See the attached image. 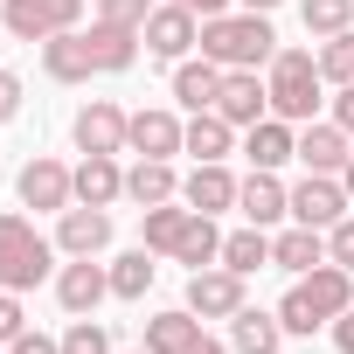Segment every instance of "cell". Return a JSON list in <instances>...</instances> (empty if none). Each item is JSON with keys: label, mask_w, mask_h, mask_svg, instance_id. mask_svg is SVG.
<instances>
[{"label": "cell", "mask_w": 354, "mask_h": 354, "mask_svg": "<svg viewBox=\"0 0 354 354\" xmlns=\"http://www.w3.org/2000/svg\"><path fill=\"white\" fill-rule=\"evenodd\" d=\"M202 56L223 63V70H257V63L278 56V35H271V21L257 8L250 15H209L202 21Z\"/></svg>", "instance_id": "1"}, {"label": "cell", "mask_w": 354, "mask_h": 354, "mask_svg": "<svg viewBox=\"0 0 354 354\" xmlns=\"http://www.w3.org/2000/svg\"><path fill=\"white\" fill-rule=\"evenodd\" d=\"M319 56L313 49H278L271 56V118H285V125H313V104H319Z\"/></svg>", "instance_id": "2"}, {"label": "cell", "mask_w": 354, "mask_h": 354, "mask_svg": "<svg viewBox=\"0 0 354 354\" xmlns=\"http://www.w3.org/2000/svg\"><path fill=\"white\" fill-rule=\"evenodd\" d=\"M49 278V243L35 236V223L21 216H0V285L8 292H28Z\"/></svg>", "instance_id": "3"}, {"label": "cell", "mask_w": 354, "mask_h": 354, "mask_svg": "<svg viewBox=\"0 0 354 354\" xmlns=\"http://www.w3.org/2000/svg\"><path fill=\"white\" fill-rule=\"evenodd\" d=\"M77 15H84V0H8V35H21V42H49V35H63V28H77Z\"/></svg>", "instance_id": "4"}, {"label": "cell", "mask_w": 354, "mask_h": 354, "mask_svg": "<svg viewBox=\"0 0 354 354\" xmlns=\"http://www.w3.org/2000/svg\"><path fill=\"white\" fill-rule=\"evenodd\" d=\"M188 313L195 319H236L243 313V271H230V264L195 271L188 278Z\"/></svg>", "instance_id": "5"}, {"label": "cell", "mask_w": 354, "mask_h": 354, "mask_svg": "<svg viewBox=\"0 0 354 354\" xmlns=\"http://www.w3.org/2000/svg\"><path fill=\"white\" fill-rule=\"evenodd\" d=\"M139 35H146V49H153L160 63H181V56H188V49L202 42V28H195V8H181V0H167V8H153Z\"/></svg>", "instance_id": "6"}, {"label": "cell", "mask_w": 354, "mask_h": 354, "mask_svg": "<svg viewBox=\"0 0 354 354\" xmlns=\"http://www.w3.org/2000/svg\"><path fill=\"white\" fill-rule=\"evenodd\" d=\"M21 202H28V209H56V216H63V209L77 202V174H70L63 160L35 153V160L21 167Z\"/></svg>", "instance_id": "7"}, {"label": "cell", "mask_w": 354, "mask_h": 354, "mask_svg": "<svg viewBox=\"0 0 354 354\" xmlns=\"http://www.w3.org/2000/svg\"><path fill=\"white\" fill-rule=\"evenodd\" d=\"M77 153H125V132H132V118L111 104V97H91L84 111H77Z\"/></svg>", "instance_id": "8"}, {"label": "cell", "mask_w": 354, "mask_h": 354, "mask_svg": "<svg viewBox=\"0 0 354 354\" xmlns=\"http://www.w3.org/2000/svg\"><path fill=\"white\" fill-rule=\"evenodd\" d=\"M292 216H299L306 230H333V223L347 216V188L333 181V174H306V181L292 188Z\"/></svg>", "instance_id": "9"}, {"label": "cell", "mask_w": 354, "mask_h": 354, "mask_svg": "<svg viewBox=\"0 0 354 354\" xmlns=\"http://www.w3.org/2000/svg\"><path fill=\"white\" fill-rule=\"evenodd\" d=\"M216 111L230 118V125H257V118H271V91L257 84V70H223V91H216Z\"/></svg>", "instance_id": "10"}, {"label": "cell", "mask_w": 354, "mask_h": 354, "mask_svg": "<svg viewBox=\"0 0 354 354\" xmlns=\"http://www.w3.org/2000/svg\"><path fill=\"white\" fill-rule=\"evenodd\" d=\"M56 243H63L70 257H97V250L111 243V216H104V209H91V202H77V209H63Z\"/></svg>", "instance_id": "11"}, {"label": "cell", "mask_w": 354, "mask_h": 354, "mask_svg": "<svg viewBox=\"0 0 354 354\" xmlns=\"http://www.w3.org/2000/svg\"><path fill=\"white\" fill-rule=\"evenodd\" d=\"M111 292V271L104 264H91V257H77V264H63V278H56V299H63V313H97V299Z\"/></svg>", "instance_id": "12"}, {"label": "cell", "mask_w": 354, "mask_h": 354, "mask_svg": "<svg viewBox=\"0 0 354 354\" xmlns=\"http://www.w3.org/2000/svg\"><path fill=\"white\" fill-rule=\"evenodd\" d=\"M299 292L313 299V313H319V319H340V313L354 306V271H340V264L326 257V264H313V271L299 278Z\"/></svg>", "instance_id": "13"}, {"label": "cell", "mask_w": 354, "mask_h": 354, "mask_svg": "<svg viewBox=\"0 0 354 354\" xmlns=\"http://www.w3.org/2000/svg\"><path fill=\"white\" fill-rule=\"evenodd\" d=\"M181 118L174 111H132V132H125V146L139 153V160H167V153H181Z\"/></svg>", "instance_id": "14"}, {"label": "cell", "mask_w": 354, "mask_h": 354, "mask_svg": "<svg viewBox=\"0 0 354 354\" xmlns=\"http://www.w3.org/2000/svg\"><path fill=\"white\" fill-rule=\"evenodd\" d=\"M236 188H243V181H236L223 160H202V167L188 174V188H181V195H188V209L216 216V209H236Z\"/></svg>", "instance_id": "15"}, {"label": "cell", "mask_w": 354, "mask_h": 354, "mask_svg": "<svg viewBox=\"0 0 354 354\" xmlns=\"http://www.w3.org/2000/svg\"><path fill=\"white\" fill-rule=\"evenodd\" d=\"M236 209H243L257 230H271L278 216H292V188H278V174H264V167H257L250 181L236 188Z\"/></svg>", "instance_id": "16"}, {"label": "cell", "mask_w": 354, "mask_h": 354, "mask_svg": "<svg viewBox=\"0 0 354 354\" xmlns=\"http://www.w3.org/2000/svg\"><path fill=\"white\" fill-rule=\"evenodd\" d=\"M42 63H49V77H56V84H84V77L97 70V56H91V35H77V28L49 35V42H42Z\"/></svg>", "instance_id": "17"}, {"label": "cell", "mask_w": 354, "mask_h": 354, "mask_svg": "<svg viewBox=\"0 0 354 354\" xmlns=\"http://www.w3.org/2000/svg\"><path fill=\"white\" fill-rule=\"evenodd\" d=\"M243 153H250V167L278 174L285 160H299V132H292L285 118H257V125H250V139H243Z\"/></svg>", "instance_id": "18"}, {"label": "cell", "mask_w": 354, "mask_h": 354, "mask_svg": "<svg viewBox=\"0 0 354 354\" xmlns=\"http://www.w3.org/2000/svg\"><path fill=\"white\" fill-rule=\"evenodd\" d=\"M118 195H125L118 153H84V167H77V202H91V209H111Z\"/></svg>", "instance_id": "19"}, {"label": "cell", "mask_w": 354, "mask_h": 354, "mask_svg": "<svg viewBox=\"0 0 354 354\" xmlns=\"http://www.w3.org/2000/svg\"><path fill=\"white\" fill-rule=\"evenodd\" d=\"M139 42H146V35H139V28H118V21H97V28H91V56H97L104 77L132 70V63H139Z\"/></svg>", "instance_id": "20"}, {"label": "cell", "mask_w": 354, "mask_h": 354, "mask_svg": "<svg viewBox=\"0 0 354 354\" xmlns=\"http://www.w3.org/2000/svg\"><path fill=\"white\" fill-rule=\"evenodd\" d=\"M347 153H354V146H347L340 125H306V132H299V160H306V174H340Z\"/></svg>", "instance_id": "21"}, {"label": "cell", "mask_w": 354, "mask_h": 354, "mask_svg": "<svg viewBox=\"0 0 354 354\" xmlns=\"http://www.w3.org/2000/svg\"><path fill=\"white\" fill-rule=\"evenodd\" d=\"M230 340H236V354H278V347H285V319L243 306V313L230 319Z\"/></svg>", "instance_id": "22"}, {"label": "cell", "mask_w": 354, "mask_h": 354, "mask_svg": "<svg viewBox=\"0 0 354 354\" xmlns=\"http://www.w3.org/2000/svg\"><path fill=\"white\" fill-rule=\"evenodd\" d=\"M216 91H223V63H181L174 70V97H181L188 111H216Z\"/></svg>", "instance_id": "23"}, {"label": "cell", "mask_w": 354, "mask_h": 354, "mask_svg": "<svg viewBox=\"0 0 354 354\" xmlns=\"http://www.w3.org/2000/svg\"><path fill=\"white\" fill-rule=\"evenodd\" d=\"M230 139H236V125H230L223 111H195L188 132H181V153H195V160H223Z\"/></svg>", "instance_id": "24"}, {"label": "cell", "mask_w": 354, "mask_h": 354, "mask_svg": "<svg viewBox=\"0 0 354 354\" xmlns=\"http://www.w3.org/2000/svg\"><path fill=\"white\" fill-rule=\"evenodd\" d=\"M271 264H278V271H299V278H306L313 264H326V236L299 223V230H285V236L271 243Z\"/></svg>", "instance_id": "25"}, {"label": "cell", "mask_w": 354, "mask_h": 354, "mask_svg": "<svg viewBox=\"0 0 354 354\" xmlns=\"http://www.w3.org/2000/svg\"><path fill=\"white\" fill-rule=\"evenodd\" d=\"M125 195H132L139 209H160V202L181 195V181H174V167H167V160H139V167L125 174Z\"/></svg>", "instance_id": "26"}, {"label": "cell", "mask_w": 354, "mask_h": 354, "mask_svg": "<svg viewBox=\"0 0 354 354\" xmlns=\"http://www.w3.org/2000/svg\"><path fill=\"white\" fill-rule=\"evenodd\" d=\"M195 333H202V319H195L188 306H174V313H153V319H146V347H153V354H181Z\"/></svg>", "instance_id": "27"}, {"label": "cell", "mask_w": 354, "mask_h": 354, "mask_svg": "<svg viewBox=\"0 0 354 354\" xmlns=\"http://www.w3.org/2000/svg\"><path fill=\"white\" fill-rule=\"evenodd\" d=\"M174 257H181V264H195V271H209L216 257H223V236H216V223L195 209L188 216V230H181V243H174Z\"/></svg>", "instance_id": "28"}, {"label": "cell", "mask_w": 354, "mask_h": 354, "mask_svg": "<svg viewBox=\"0 0 354 354\" xmlns=\"http://www.w3.org/2000/svg\"><path fill=\"white\" fill-rule=\"evenodd\" d=\"M223 264H230V271H243V278H250V271H257V264H271V236H264V230H257V223H250V230H236V236H223Z\"/></svg>", "instance_id": "29"}, {"label": "cell", "mask_w": 354, "mask_h": 354, "mask_svg": "<svg viewBox=\"0 0 354 354\" xmlns=\"http://www.w3.org/2000/svg\"><path fill=\"white\" fill-rule=\"evenodd\" d=\"M139 216H146V250H167V257H174V243H181V230H188V216H195V209L160 202V209H139Z\"/></svg>", "instance_id": "30"}, {"label": "cell", "mask_w": 354, "mask_h": 354, "mask_svg": "<svg viewBox=\"0 0 354 354\" xmlns=\"http://www.w3.org/2000/svg\"><path fill=\"white\" fill-rule=\"evenodd\" d=\"M146 285H153V250L139 243V250H125V257L111 264V292H118V299H146Z\"/></svg>", "instance_id": "31"}, {"label": "cell", "mask_w": 354, "mask_h": 354, "mask_svg": "<svg viewBox=\"0 0 354 354\" xmlns=\"http://www.w3.org/2000/svg\"><path fill=\"white\" fill-rule=\"evenodd\" d=\"M319 77L326 84H354V28L319 35Z\"/></svg>", "instance_id": "32"}, {"label": "cell", "mask_w": 354, "mask_h": 354, "mask_svg": "<svg viewBox=\"0 0 354 354\" xmlns=\"http://www.w3.org/2000/svg\"><path fill=\"white\" fill-rule=\"evenodd\" d=\"M306 35H340L347 21H354V0H306Z\"/></svg>", "instance_id": "33"}, {"label": "cell", "mask_w": 354, "mask_h": 354, "mask_svg": "<svg viewBox=\"0 0 354 354\" xmlns=\"http://www.w3.org/2000/svg\"><path fill=\"white\" fill-rule=\"evenodd\" d=\"M63 354H111V333H104V326H97L91 313H84V319H77V326L63 333Z\"/></svg>", "instance_id": "34"}, {"label": "cell", "mask_w": 354, "mask_h": 354, "mask_svg": "<svg viewBox=\"0 0 354 354\" xmlns=\"http://www.w3.org/2000/svg\"><path fill=\"white\" fill-rule=\"evenodd\" d=\"M278 319H285V333H313V326H319V313H313V299H306L299 285L285 292V306H278Z\"/></svg>", "instance_id": "35"}, {"label": "cell", "mask_w": 354, "mask_h": 354, "mask_svg": "<svg viewBox=\"0 0 354 354\" xmlns=\"http://www.w3.org/2000/svg\"><path fill=\"white\" fill-rule=\"evenodd\" d=\"M153 0H97V21H118V28H146Z\"/></svg>", "instance_id": "36"}, {"label": "cell", "mask_w": 354, "mask_h": 354, "mask_svg": "<svg viewBox=\"0 0 354 354\" xmlns=\"http://www.w3.org/2000/svg\"><path fill=\"white\" fill-rule=\"evenodd\" d=\"M326 257H333L340 271H354V216H340V223L326 230Z\"/></svg>", "instance_id": "37"}, {"label": "cell", "mask_w": 354, "mask_h": 354, "mask_svg": "<svg viewBox=\"0 0 354 354\" xmlns=\"http://www.w3.org/2000/svg\"><path fill=\"white\" fill-rule=\"evenodd\" d=\"M15 333H28V326H21V299H15V292H0V347H8Z\"/></svg>", "instance_id": "38"}, {"label": "cell", "mask_w": 354, "mask_h": 354, "mask_svg": "<svg viewBox=\"0 0 354 354\" xmlns=\"http://www.w3.org/2000/svg\"><path fill=\"white\" fill-rule=\"evenodd\" d=\"M8 354H63V340H49V333H15Z\"/></svg>", "instance_id": "39"}, {"label": "cell", "mask_w": 354, "mask_h": 354, "mask_svg": "<svg viewBox=\"0 0 354 354\" xmlns=\"http://www.w3.org/2000/svg\"><path fill=\"white\" fill-rule=\"evenodd\" d=\"M15 111H21V77H15V70H0V125H8Z\"/></svg>", "instance_id": "40"}, {"label": "cell", "mask_w": 354, "mask_h": 354, "mask_svg": "<svg viewBox=\"0 0 354 354\" xmlns=\"http://www.w3.org/2000/svg\"><path fill=\"white\" fill-rule=\"evenodd\" d=\"M333 125L354 132V84H340V97H333Z\"/></svg>", "instance_id": "41"}, {"label": "cell", "mask_w": 354, "mask_h": 354, "mask_svg": "<svg viewBox=\"0 0 354 354\" xmlns=\"http://www.w3.org/2000/svg\"><path fill=\"white\" fill-rule=\"evenodd\" d=\"M333 347H340V354H354V306L333 319Z\"/></svg>", "instance_id": "42"}, {"label": "cell", "mask_w": 354, "mask_h": 354, "mask_svg": "<svg viewBox=\"0 0 354 354\" xmlns=\"http://www.w3.org/2000/svg\"><path fill=\"white\" fill-rule=\"evenodd\" d=\"M181 8H195V15L209 21V15H230V0H181Z\"/></svg>", "instance_id": "43"}, {"label": "cell", "mask_w": 354, "mask_h": 354, "mask_svg": "<svg viewBox=\"0 0 354 354\" xmlns=\"http://www.w3.org/2000/svg\"><path fill=\"white\" fill-rule=\"evenodd\" d=\"M181 354H223V340H209V333H195V340H188Z\"/></svg>", "instance_id": "44"}, {"label": "cell", "mask_w": 354, "mask_h": 354, "mask_svg": "<svg viewBox=\"0 0 354 354\" xmlns=\"http://www.w3.org/2000/svg\"><path fill=\"white\" fill-rule=\"evenodd\" d=\"M340 188H347V195H354V153H347V167H340Z\"/></svg>", "instance_id": "45"}, {"label": "cell", "mask_w": 354, "mask_h": 354, "mask_svg": "<svg viewBox=\"0 0 354 354\" xmlns=\"http://www.w3.org/2000/svg\"><path fill=\"white\" fill-rule=\"evenodd\" d=\"M243 8H257V15H264V8H278V0H243Z\"/></svg>", "instance_id": "46"}, {"label": "cell", "mask_w": 354, "mask_h": 354, "mask_svg": "<svg viewBox=\"0 0 354 354\" xmlns=\"http://www.w3.org/2000/svg\"><path fill=\"white\" fill-rule=\"evenodd\" d=\"M139 354H153V347H139Z\"/></svg>", "instance_id": "47"}]
</instances>
